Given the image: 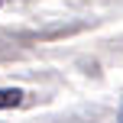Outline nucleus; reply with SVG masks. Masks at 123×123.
<instances>
[{
    "mask_svg": "<svg viewBox=\"0 0 123 123\" xmlns=\"http://www.w3.org/2000/svg\"><path fill=\"white\" fill-rule=\"evenodd\" d=\"M23 104V91L19 87H0V110H10V107Z\"/></svg>",
    "mask_w": 123,
    "mask_h": 123,
    "instance_id": "f257e3e1",
    "label": "nucleus"
}]
</instances>
